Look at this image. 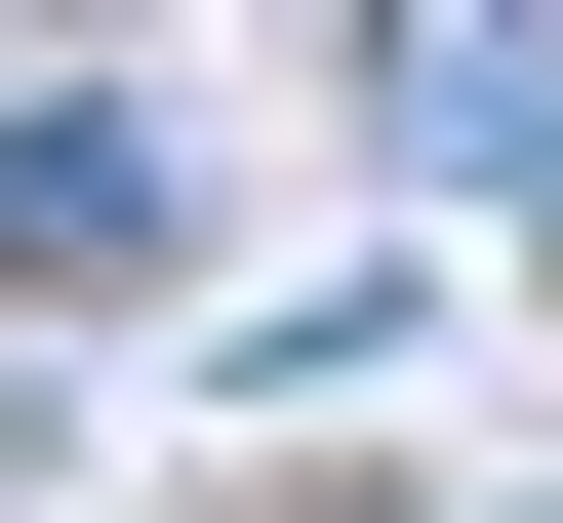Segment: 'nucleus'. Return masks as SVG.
Listing matches in <instances>:
<instances>
[{
	"label": "nucleus",
	"mask_w": 563,
	"mask_h": 523,
	"mask_svg": "<svg viewBox=\"0 0 563 523\" xmlns=\"http://www.w3.org/2000/svg\"><path fill=\"white\" fill-rule=\"evenodd\" d=\"M0 282H162V121H121V81L0 121Z\"/></svg>",
	"instance_id": "2"
},
{
	"label": "nucleus",
	"mask_w": 563,
	"mask_h": 523,
	"mask_svg": "<svg viewBox=\"0 0 563 523\" xmlns=\"http://www.w3.org/2000/svg\"><path fill=\"white\" fill-rule=\"evenodd\" d=\"M402 162H443V201H523V242H563V41H523V0H402Z\"/></svg>",
	"instance_id": "1"
}]
</instances>
